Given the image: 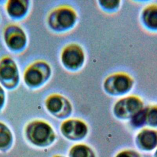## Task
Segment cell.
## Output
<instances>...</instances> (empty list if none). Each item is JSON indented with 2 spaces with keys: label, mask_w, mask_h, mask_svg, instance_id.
<instances>
[{
  "label": "cell",
  "mask_w": 157,
  "mask_h": 157,
  "mask_svg": "<svg viewBox=\"0 0 157 157\" xmlns=\"http://www.w3.org/2000/svg\"><path fill=\"white\" fill-rule=\"evenodd\" d=\"M2 38L6 48L16 55L25 52L28 46V36L25 30L17 23L6 25L2 31Z\"/></svg>",
  "instance_id": "2"
},
{
  "label": "cell",
  "mask_w": 157,
  "mask_h": 157,
  "mask_svg": "<svg viewBox=\"0 0 157 157\" xmlns=\"http://www.w3.org/2000/svg\"><path fill=\"white\" fill-rule=\"evenodd\" d=\"M45 106L47 111L51 114L61 117L70 109L69 102L66 98L58 93L48 95L45 100Z\"/></svg>",
  "instance_id": "8"
},
{
  "label": "cell",
  "mask_w": 157,
  "mask_h": 157,
  "mask_svg": "<svg viewBox=\"0 0 157 157\" xmlns=\"http://www.w3.org/2000/svg\"><path fill=\"white\" fill-rule=\"evenodd\" d=\"M25 133L31 142L39 146L48 144L54 138V132L50 125L40 120L31 121L26 127Z\"/></svg>",
  "instance_id": "5"
},
{
  "label": "cell",
  "mask_w": 157,
  "mask_h": 157,
  "mask_svg": "<svg viewBox=\"0 0 157 157\" xmlns=\"http://www.w3.org/2000/svg\"><path fill=\"white\" fill-rule=\"evenodd\" d=\"M131 78L125 74H118L111 76L105 83L107 91L111 93L121 94L128 91L131 86Z\"/></svg>",
  "instance_id": "9"
},
{
  "label": "cell",
  "mask_w": 157,
  "mask_h": 157,
  "mask_svg": "<svg viewBox=\"0 0 157 157\" xmlns=\"http://www.w3.org/2000/svg\"><path fill=\"white\" fill-rule=\"evenodd\" d=\"M83 52L77 45L69 44L66 46L61 52V61L67 69H77L83 63Z\"/></svg>",
  "instance_id": "7"
},
{
  "label": "cell",
  "mask_w": 157,
  "mask_h": 157,
  "mask_svg": "<svg viewBox=\"0 0 157 157\" xmlns=\"http://www.w3.org/2000/svg\"><path fill=\"white\" fill-rule=\"evenodd\" d=\"M72 157H89V150L84 146H77L72 150Z\"/></svg>",
  "instance_id": "15"
},
{
  "label": "cell",
  "mask_w": 157,
  "mask_h": 157,
  "mask_svg": "<svg viewBox=\"0 0 157 157\" xmlns=\"http://www.w3.org/2000/svg\"><path fill=\"white\" fill-rule=\"evenodd\" d=\"M74 11L67 6H59L52 10L47 15V23L53 31L61 32L71 28L75 23Z\"/></svg>",
  "instance_id": "4"
},
{
  "label": "cell",
  "mask_w": 157,
  "mask_h": 157,
  "mask_svg": "<svg viewBox=\"0 0 157 157\" xmlns=\"http://www.w3.org/2000/svg\"><path fill=\"white\" fill-rule=\"evenodd\" d=\"M146 116L148 118V121L149 124L151 125H157V108L154 107L150 109L147 115L145 113Z\"/></svg>",
  "instance_id": "16"
},
{
  "label": "cell",
  "mask_w": 157,
  "mask_h": 157,
  "mask_svg": "<svg viewBox=\"0 0 157 157\" xmlns=\"http://www.w3.org/2000/svg\"><path fill=\"white\" fill-rule=\"evenodd\" d=\"M117 157H130L129 155L126 153H121L117 156Z\"/></svg>",
  "instance_id": "19"
},
{
  "label": "cell",
  "mask_w": 157,
  "mask_h": 157,
  "mask_svg": "<svg viewBox=\"0 0 157 157\" xmlns=\"http://www.w3.org/2000/svg\"><path fill=\"white\" fill-rule=\"evenodd\" d=\"M19 67L9 55H4L0 58V85L9 91H13L20 82Z\"/></svg>",
  "instance_id": "3"
},
{
  "label": "cell",
  "mask_w": 157,
  "mask_h": 157,
  "mask_svg": "<svg viewBox=\"0 0 157 157\" xmlns=\"http://www.w3.org/2000/svg\"><path fill=\"white\" fill-rule=\"evenodd\" d=\"M52 68L46 61L40 59L29 64L24 70L23 79L27 88L32 90L41 89L50 79Z\"/></svg>",
  "instance_id": "1"
},
{
  "label": "cell",
  "mask_w": 157,
  "mask_h": 157,
  "mask_svg": "<svg viewBox=\"0 0 157 157\" xmlns=\"http://www.w3.org/2000/svg\"><path fill=\"white\" fill-rule=\"evenodd\" d=\"M143 18L145 24L150 28L157 29V6L148 7L144 12Z\"/></svg>",
  "instance_id": "12"
},
{
  "label": "cell",
  "mask_w": 157,
  "mask_h": 157,
  "mask_svg": "<svg viewBox=\"0 0 157 157\" xmlns=\"http://www.w3.org/2000/svg\"><path fill=\"white\" fill-rule=\"evenodd\" d=\"M12 134L10 129L2 122H0V148H4L12 142Z\"/></svg>",
  "instance_id": "14"
},
{
  "label": "cell",
  "mask_w": 157,
  "mask_h": 157,
  "mask_svg": "<svg viewBox=\"0 0 157 157\" xmlns=\"http://www.w3.org/2000/svg\"><path fill=\"white\" fill-rule=\"evenodd\" d=\"M63 134L68 138L77 139L82 137L86 132L85 124L78 120H67L61 125Z\"/></svg>",
  "instance_id": "11"
},
{
  "label": "cell",
  "mask_w": 157,
  "mask_h": 157,
  "mask_svg": "<svg viewBox=\"0 0 157 157\" xmlns=\"http://www.w3.org/2000/svg\"><path fill=\"white\" fill-rule=\"evenodd\" d=\"M139 140L142 147L147 149H151L157 144V136L153 131H145L140 133Z\"/></svg>",
  "instance_id": "13"
},
{
  "label": "cell",
  "mask_w": 157,
  "mask_h": 157,
  "mask_svg": "<svg viewBox=\"0 0 157 157\" xmlns=\"http://www.w3.org/2000/svg\"><path fill=\"white\" fill-rule=\"evenodd\" d=\"M1 14H0V23H1Z\"/></svg>",
  "instance_id": "20"
},
{
  "label": "cell",
  "mask_w": 157,
  "mask_h": 157,
  "mask_svg": "<svg viewBox=\"0 0 157 157\" xmlns=\"http://www.w3.org/2000/svg\"><path fill=\"white\" fill-rule=\"evenodd\" d=\"M7 101L6 90L0 85V112L4 109Z\"/></svg>",
  "instance_id": "17"
},
{
  "label": "cell",
  "mask_w": 157,
  "mask_h": 157,
  "mask_svg": "<svg viewBox=\"0 0 157 157\" xmlns=\"http://www.w3.org/2000/svg\"><path fill=\"white\" fill-rule=\"evenodd\" d=\"M31 7L32 2L28 0H9L4 5L7 16L15 21L25 20L28 17Z\"/></svg>",
  "instance_id": "6"
},
{
  "label": "cell",
  "mask_w": 157,
  "mask_h": 157,
  "mask_svg": "<svg viewBox=\"0 0 157 157\" xmlns=\"http://www.w3.org/2000/svg\"><path fill=\"white\" fill-rule=\"evenodd\" d=\"M102 6H104L105 8L107 9H112L116 7L119 3V1H104L100 2Z\"/></svg>",
  "instance_id": "18"
},
{
  "label": "cell",
  "mask_w": 157,
  "mask_h": 157,
  "mask_svg": "<svg viewBox=\"0 0 157 157\" xmlns=\"http://www.w3.org/2000/svg\"><path fill=\"white\" fill-rule=\"evenodd\" d=\"M141 107L140 101L135 97H129L121 99L116 104L115 112L117 115L126 117L139 112Z\"/></svg>",
  "instance_id": "10"
}]
</instances>
